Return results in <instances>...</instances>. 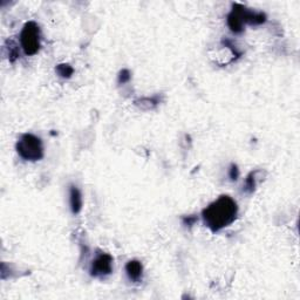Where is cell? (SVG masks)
Wrapping results in <instances>:
<instances>
[{"label":"cell","mask_w":300,"mask_h":300,"mask_svg":"<svg viewBox=\"0 0 300 300\" xmlns=\"http://www.w3.org/2000/svg\"><path fill=\"white\" fill-rule=\"evenodd\" d=\"M238 215V205L228 195H222L202 211L204 225L212 232H218L232 224Z\"/></svg>","instance_id":"6da1fadb"},{"label":"cell","mask_w":300,"mask_h":300,"mask_svg":"<svg viewBox=\"0 0 300 300\" xmlns=\"http://www.w3.org/2000/svg\"><path fill=\"white\" fill-rule=\"evenodd\" d=\"M266 19L265 13L252 11L241 4H233L231 12L226 18V24L232 33L241 34L245 29V25H262Z\"/></svg>","instance_id":"7a4b0ae2"},{"label":"cell","mask_w":300,"mask_h":300,"mask_svg":"<svg viewBox=\"0 0 300 300\" xmlns=\"http://www.w3.org/2000/svg\"><path fill=\"white\" fill-rule=\"evenodd\" d=\"M18 155L25 161L35 162L44 157V146L38 136L24 134L18 140L15 146Z\"/></svg>","instance_id":"3957f363"},{"label":"cell","mask_w":300,"mask_h":300,"mask_svg":"<svg viewBox=\"0 0 300 300\" xmlns=\"http://www.w3.org/2000/svg\"><path fill=\"white\" fill-rule=\"evenodd\" d=\"M40 27L34 21H28L20 33V46L26 55H35L40 49Z\"/></svg>","instance_id":"277c9868"},{"label":"cell","mask_w":300,"mask_h":300,"mask_svg":"<svg viewBox=\"0 0 300 300\" xmlns=\"http://www.w3.org/2000/svg\"><path fill=\"white\" fill-rule=\"evenodd\" d=\"M113 257L109 253L99 251L91 264V276L94 278H103L109 276L113 271Z\"/></svg>","instance_id":"5b68a950"},{"label":"cell","mask_w":300,"mask_h":300,"mask_svg":"<svg viewBox=\"0 0 300 300\" xmlns=\"http://www.w3.org/2000/svg\"><path fill=\"white\" fill-rule=\"evenodd\" d=\"M126 273L132 282L138 283L142 279L143 266L139 261H129L126 265Z\"/></svg>","instance_id":"8992f818"},{"label":"cell","mask_w":300,"mask_h":300,"mask_svg":"<svg viewBox=\"0 0 300 300\" xmlns=\"http://www.w3.org/2000/svg\"><path fill=\"white\" fill-rule=\"evenodd\" d=\"M82 204L81 191H80L78 186L71 185V188H69V205H71L72 212L74 215H78L81 211Z\"/></svg>","instance_id":"52a82bcc"},{"label":"cell","mask_w":300,"mask_h":300,"mask_svg":"<svg viewBox=\"0 0 300 300\" xmlns=\"http://www.w3.org/2000/svg\"><path fill=\"white\" fill-rule=\"evenodd\" d=\"M262 170H255L251 171L250 174L246 176L245 178V184H244V190L248 194H252L256 190V186L258 184V175L261 174Z\"/></svg>","instance_id":"ba28073f"},{"label":"cell","mask_w":300,"mask_h":300,"mask_svg":"<svg viewBox=\"0 0 300 300\" xmlns=\"http://www.w3.org/2000/svg\"><path fill=\"white\" fill-rule=\"evenodd\" d=\"M55 71L61 78L69 79L73 75V73H74V68L69 63H60V65L56 66Z\"/></svg>","instance_id":"9c48e42d"},{"label":"cell","mask_w":300,"mask_h":300,"mask_svg":"<svg viewBox=\"0 0 300 300\" xmlns=\"http://www.w3.org/2000/svg\"><path fill=\"white\" fill-rule=\"evenodd\" d=\"M136 102H141V107L147 105V106H148V108H152V107L158 105L159 99H158V96H152V98L141 99L140 101H136Z\"/></svg>","instance_id":"30bf717a"},{"label":"cell","mask_w":300,"mask_h":300,"mask_svg":"<svg viewBox=\"0 0 300 300\" xmlns=\"http://www.w3.org/2000/svg\"><path fill=\"white\" fill-rule=\"evenodd\" d=\"M132 79V74L128 69H122L119 75V83H127Z\"/></svg>","instance_id":"8fae6325"},{"label":"cell","mask_w":300,"mask_h":300,"mask_svg":"<svg viewBox=\"0 0 300 300\" xmlns=\"http://www.w3.org/2000/svg\"><path fill=\"white\" fill-rule=\"evenodd\" d=\"M229 177L231 181H237L239 177V169L236 164H231L229 169Z\"/></svg>","instance_id":"7c38bea8"},{"label":"cell","mask_w":300,"mask_h":300,"mask_svg":"<svg viewBox=\"0 0 300 300\" xmlns=\"http://www.w3.org/2000/svg\"><path fill=\"white\" fill-rule=\"evenodd\" d=\"M182 221L184 223V225L192 226L196 222H197V217H195V216H188V217H183Z\"/></svg>","instance_id":"4fadbf2b"}]
</instances>
